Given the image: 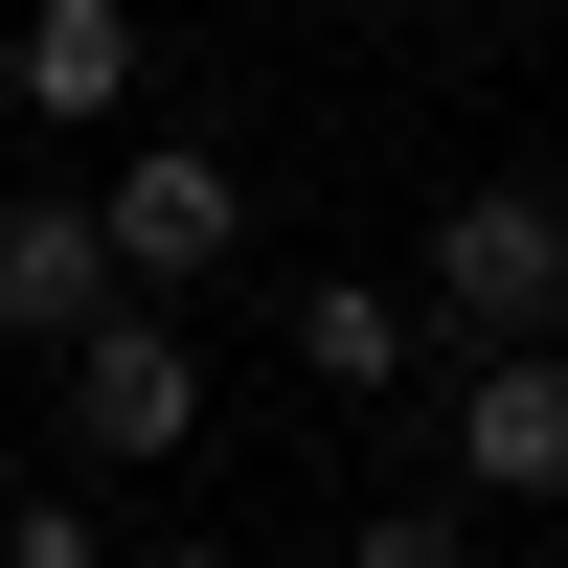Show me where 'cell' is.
I'll return each mask as SVG.
<instances>
[{"instance_id":"52a82bcc","label":"cell","mask_w":568,"mask_h":568,"mask_svg":"<svg viewBox=\"0 0 568 568\" xmlns=\"http://www.w3.org/2000/svg\"><path fill=\"white\" fill-rule=\"evenodd\" d=\"M296 364L342 409H409L433 387V296H409V273H296Z\"/></svg>"},{"instance_id":"30bf717a","label":"cell","mask_w":568,"mask_h":568,"mask_svg":"<svg viewBox=\"0 0 568 568\" xmlns=\"http://www.w3.org/2000/svg\"><path fill=\"white\" fill-rule=\"evenodd\" d=\"M546 23H568V0H546Z\"/></svg>"},{"instance_id":"277c9868","label":"cell","mask_w":568,"mask_h":568,"mask_svg":"<svg viewBox=\"0 0 568 568\" xmlns=\"http://www.w3.org/2000/svg\"><path fill=\"white\" fill-rule=\"evenodd\" d=\"M91 227H114V273H136V296H205V273L251 251V182H227L205 136H136V160L91 182Z\"/></svg>"},{"instance_id":"5b68a950","label":"cell","mask_w":568,"mask_h":568,"mask_svg":"<svg viewBox=\"0 0 568 568\" xmlns=\"http://www.w3.org/2000/svg\"><path fill=\"white\" fill-rule=\"evenodd\" d=\"M91 296H136L114 227H91V182H0V364H45Z\"/></svg>"},{"instance_id":"8992f818","label":"cell","mask_w":568,"mask_h":568,"mask_svg":"<svg viewBox=\"0 0 568 568\" xmlns=\"http://www.w3.org/2000/svg\"><path fill=\"white\" fill-rule=\"evenodd\" d=\"M0 114H45V136L136 114V0H23L0 23Z\"/></svg>"},{"instance_id":"ba28073f","label":"cell","mask_w":568,"mask_h":568,"mask_svg":"<svg viewBox=\"0 0 568 568\" xmlns=\"http://www.w3.org/2000/svg\"><path fill=\"white\" fill-rule=\"evenodd\" d=\"M0 568H114V500L91 478H0Z\"/></svg>"},{"instance_id":"7a4b0ae2","label":"cell","mask_w":568,"mask_h":568,"mask_svg":"<svg viewBox=\"0 0 568 568\" xmlns=\"http://www.w3.org/2000/svg\"><path fill=\"white\" fill-rule=\"evenodd\" d=\"M433 478L478 500H546L568 524V318H524V342H433Z\"/></svg>"},{"instance_id":"6da1fadb","label":"cell","mask_w":568,"mask_h":568,"mask_svg":"<svg viewBox=\"0 0 568 568\" xmlns=\"http://www.w3.org/2000/svg\"><path fill=\"white\" fill-rule=\"evenodd\" d=\"M45 409H69L91 478H182V455H205V342H182V296H91L69 342H45Z\"/></svg>"},{"instance_id":"9c48e42d","label":"cell","mask_w":568,"mask_h":568,"mask_svg":"<svg viewBox=\"0 0 568 568\" xmlns=\"http://www.w3.org/2000/svg\"><path fill=\"white\" fill-rule=\"evenodd\" d=\"M342 546H364V568H455V546H478V500H455V478H409V500H364Z\"/></svg>"},{"instance_id":"3957f363","label":"cell","mask_w":568,"mask_h":568,"mask_svg":"<svg viewBox=\"0 0 568 568\" xmlns=\"http://www.w3.org/2000/svg\"><path fill=\"white\" fill-rule=\"evenodd\" d=\"M409 296H433V342H524V318H568V182H455L433 251H409Z\"/></svg>"}]
</instances>
